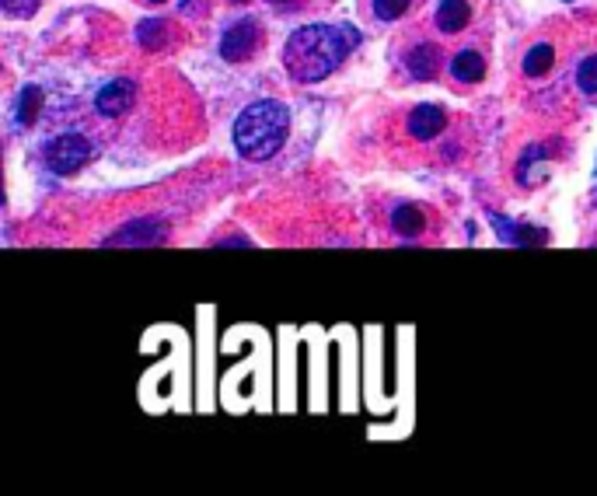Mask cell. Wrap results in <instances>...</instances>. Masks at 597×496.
Instances as JSON below:
<instances>
[{
	"label": "cell",
	"mask_w": 597,
	"mask_h": 496,
	"mask_svg": "<svg viewBox=\"0 0 597 496\" xmlns=\"http://www.w3.org/2000/svg\"><path fill=\"white\" fill-rule=\"evenodd\" d=\"M39 105H42L39 88H28L25 95H21V102H18V119H21V123L32 126L35 123V112H39Z\"/></svg>",
	"instance_id": "9a60e30c"
},
{
	"label": "cell",
	"mask_w": 597,
	"mask_h": 496,
	"mask_svg": "<svg viewBox=\"0 0 597 496\" xmlns=\"http://www.w3.org/2000/svg\"><path fill=\"white\" fill-rule=\"evenodd\" d=\"M392 231L398 238H419L426 231V214L416 203H402L392 214Z\"/></svg>",
	"instance_id": "30bf717a"
},
{
	"label": "cell",
	"mask_w": 597,
	"mask_h": 496,
	"mask_svg": "<svg viewBox=\"0 0 597 496\" xmlns=\"http://www.w3.org/2000/svg\"><path fill=\"white\" fill-rule=\"evenodd\" d=\"M577 84L584 95H597V56H587L577 67Z\"/></svg>",
	"instance_id": "5bb4252c"
},
{
	"label": "cell",
	"mask_w": 597,
	"mask_h": 496,
	"mask_svg": "<svg viewBox=\"0 0 597 496\" xmlns=\"http://www.w3.org/2000/svg\"><path fill=\"white\" fill-rule=\"evenodd\" d=\"M405 67H409V77H416V81H433L440 74V67H444V53H440L437 42H419L405 56Z\"/></svg>",
	"instance_id": "ba28073f"
},
{
	"label": "cell",
	"mask_w": 597,
	"mask_h": 496,
	"mask_svg": "<svg viewBox=\"0 0 597 496\" xmlns=\"http://www.w3.org/2000/svg\"><path fill=\"white\" fill-rule=\"evenodd\" d=\"M147 4H165V0H147Z\"/></svg>",
	"instance_id": "ac0fdd59"
},
{
	"label": "cell",
	"mask_w": 597,
	"mask_h": 496,
	"mask_svg": "<svg viewBox=\"0 0 597 496\" xmlns=\"http://www.w3.org/2000/svg\"><path fill=\"white\" fill-rule=\"evenodd\" d=\"M353 46V28L343 25H304L283 46V67L297 84H318L343 67Z\"/></svg>",
	"instance_id": "6da1fadb"
},
{
	"label": "cell",
	"mask_w": 597,
	"mask_h": 496,
	"mask_svg": "<svg viewBox=\"0 0 597 496\" xmlns=\"http://www.w3.org/2000/svg\"><path fill=\"white\" fill-rule=\"evenodd\" d=\"M42 154H46V165L56 175H74L91 161V140L81 137V133H63V137L49 140Z\"/></svg>",
	"instance_id": "3957f363"
},
{
	"label": "cell",
	"mask_w": 597,
	"mask_h": 496,
	"mask_svg": "<svg viewBox=\"0 0 597 496\" xmlns=\"http://www.w3.org/2000/svg\"><path fill=\"white\" fill-rule=\"evenodd\" d=\"M269 4H287V0H269Z\"/></svg>",
	"instance_id": "d6986e66"
},
{
	"label": "cell",
	"mask_w": 597,
	"mask_h": 496,
	"mask_svg": "<svg viewBox=\"0 0 597 496\" xmlns=\"http://www.w3.org/2000/svg\"><path fill=\"white\" fill-rule=\"evenodd\" d=\"M447 70H451V77L458 84H465V88H472V84H479L482 77H486V56L479 53V49H458V53L451 56V63H447Z\"/></svg>",
	"instance_id": "9c48e42d"
},
{
	"label": "cell",
	"mask_w": 597,
	"mask_h": 496,
	"mask_svg": "<svg viewBox=\"0 0 597 496\" xmlns=\"http://www.w3.org/2000/svg\"><path fill=\"white\" fill-rule=\"evenodd\" d=\"M287 133H290L287 105L276 102V98H259L234 123V147L248 161H269L287 144Z\"/></svg>",
	"instance_id": "7a4b0ae2"
},
{
	"label": "cell",
	"mask_w": 597,
	"mask_h": 496,
	"mask_svg": "<svg viewBox=\"0 0 597 496\" xmlns=\"http://www.w3.org/2000/svg\"><path fill=\"white\" fill-rule=\"evenodd\" d=\"M521 67L528 77H545L552 67H556V46H552V42H535V46L524 53Z\"/></svg>",
	"instance_id": "8fae6325"
},
{
	"label": "cell",
	"mask_w": 597,
	"mask_h": 496,
	"mask_svg": "<svg viewBox=\"0 0 597 496\" xmlns=\"http://www.w3.org/2000/svg\"><path fill=\"white\" fill-rule=\"evenodd\" d=\"M137 102V84L130 77H116V81L102 84V91L95 95V109L102 112L105 119H119L133 109Z\"/></svg>",
	"instance_id": "5b68a950"
},
{
	"label": "cell",
	"mask_w": 597,
	"mask_h": 496,
	"mask_svg": "<svg viewBox=\"0 0 597 496\" xmlns=\"http://www.w3.org/2000/svg\"><path fill=\"white\" fill-rule=\"evenodd\" d=\"M227 4H248V0H227Z\"/></svg>",
	"instance_id": "e0dca14e"
},
{
	"label": "cell",
	"mask_w": 597,
	"mask_h": 496,
	"mask_svg": "<svg viewBox=\"0 0 597 496\" xmlns=\"http://www.w3.org/2000/svg\"><path fill=\"white\" fill-rule=\"evenodd\" d=\"M412 4L416 0H371V14L378 21H398L412 11Z\"/></svg>",
	"instance_id": "7c38bea8"
},
{
	"label": "cell",
	"mask_w": 597,
	"mask_h": 496,
	"mask_svg": "<svg viewBox=\"0 0 597 496\" xmlns=\"http://www.w3.org/2000/svg\"><path fill=\"white\" fill-rule=\"evenodd\" d=\"M0 4H4V11L11 18H32L39 11V0H0Z\"/></svg>",
	"instance_id": "2e32d148"
},
{
	"label": "cell",
	"mask_w": 597,
	"mask_h": 496,
	"mask_svg": "<svg viewBox=\"0 0 597 496\" xmlns=\"http://www.w3.org/2000/svg\"><path fill=\"white\" fill-rule=\"evenodd\" d=\"M259 46H262V28L259 21L252 18L234 21V25H227L224 35H220V56H224L227 63L248 60V56L259 53Z\"/></svg>",
	"instance_id": "277c9868"
},
{
	"label": "cell",
	"mask_w": 597,
	"mask_h": 496,
	"mask_svg": "<svg viewBox=\"0 0 597 496\" xmlns=\"http://www.w3.org/2000/svg\"><path fill=\"white\" fill-rule=\"evenodd\" d=\"M165 35H172L168 21H140V28H137V39L144 42V46H151V49L165 46Z\"/></svg>",
	"instance_id": "4fadbf2b"
},
{
	"label": "cell",
	"mask_w": 597,
	"mask_h": 496,
	"mask_svg": "<svg viewBox=\"0 0 597 496\" xmlns=\"http://www.w3.org/2000/svg\"><path fill=\"white\" fill-rule=\"evenodd\" d=\"M475 18V7L468 0H440L433 11V25L440 35H461Z\"/></svg>",
	"instance_id": "52a82bcc"
},
{
	"label": "cell",
	"mask_w": 597,
	"mask_h": 496,
	"mask_svg": "<svg viewBox=\"0 0 597 496\" xmlns=\"http://www.w3.org/2000/svg\"><path fill=\"white\" fill-rule=\"evenodd\" d=\"M405 130H409L412 140L426 144V140L440 137L447 130V112L440 105H416V109L405 116Z\"/></svg>",
	"instance_id": "8992f818"
}]
</instances>
